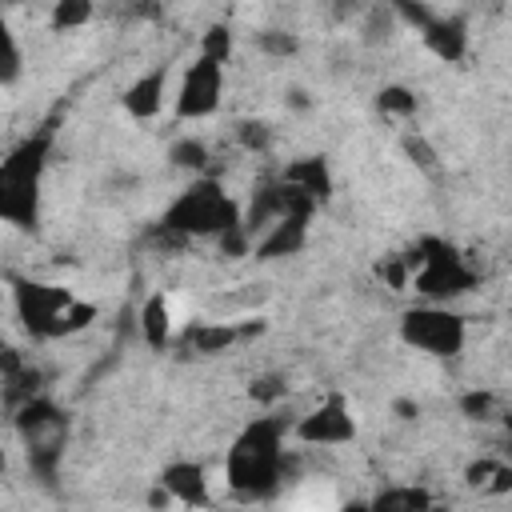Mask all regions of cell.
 Segmentation results:
<instances>
[{
    "mask_svg": "<svg viewBox=\"0 0 512 512\" xmlns=\"http://www.w3.org/2000/svg\"><path fill=\"white\" fill-rule=\"evenodd\" d=\"M288 440H292V420L280 412L252 416L228 444L224 452V484L236 500L264 504L276 500L284 488L288 472Z\"/></svg>",
    "mask_w": 512,
    "mask_h": 512,
    "instance_id": "6da1fadb",
    "label": "cell"
},
{
    "mask_svg": "<svg viewBox=\"0 0 512 512\" xmlns=\"http://www.w3.org/2000/svg\"><path fill=\"white\" fill-rule=\"evenodd\" d=\"M56 128L44 124L16 140L0 156V224L16 232H36L44 216V176L52 164Z\"/></svg>",
    "mask_w": 512,
    "mask_h": 512,
    "instance_id": "7a4b0ae2",
    "label": "cell"
},
{
    "mask_svg": "<svg viewBox=\"0 0 512 512\" xmlns=\"http://www.w3.org/2000/svg\"><path fill=\"white\" fill-rule=\"evenodd\" d=\"M236 224H240V200L224 188V180L196 176L168 200V208L152 224V240L180 248L188 240H216Z\"/></svg>",
    "mask_w": 512,
    "mask_h": 512,
    "instance_id": "3957f363",
    "label": "cell"
},
{
    "mask_svg": "<svg viewBox=\"0 0 512 512\" xmlns=\"http://www.w3.org/2000/svg\"><path fill=\"white\" fill-rule=\"evenodd\" d=\"M12 428H16V440L24 448L32 480L40 488H56L60 468H64V452H68V440H72L68 408H60L52 396L36 392V396H28L24 404L12 408Z\"/></svg>",
    "mask_w": 512,
    "mask_h": 512,
    "instance_id": "277c9868",
    "label": "cell"
},
{
    "mask_svg": "<svg viewBox=\"0 0 512 512\" xmlns=\"http://www.w3.org/2000/svg\"><path fill=\"white\" fill-rule=\"evenodd\" d=\"M8 284H12L16 320L24 324V332L32 340L76 336L96 320V304L80 300L64 284H48V280H32V276H12Z\"/></svg>",
    "mask_w": 512,
    "mask_h": 512,
    "instance_id": "5b68a950",
    "label": "cell"
},
{
    "mask_svg": "<svg viewBox=\"0 0 512 512\" xmlns=\"http://www.w3.org/2000/svg\"><path fill=\"white\" fill-rule=\"evenodd\" d=\"M408 260H412V284L408 288L420 296V304H448L452 308L456 300H464L480 288V272L448 240L424 236V240H416Z\"/></svg>",
    "mask_w": 512,
    "mask_h": 512,
    "instance_id": "8992f818",
    "label": "cell"
},
{
    "mask_svg": "<svg viewBox=\"0 0 512 512\" xmlns=\"http://www.w3.org/2000/svg\"><path fill=\"white\" fill-rule=\"evenodd\" d=\"M400 344L432 356V360H456L468 344V320L448 304H412L400 312Z\"/></svg>",
    "mask_w": 512,
    "mask_h": 512,
    "instance_id": "52a82bcc",
    "label": "cell"
},
{
    "mask_svg": "<svg viewBox=\"0 0 512 512\" xmlns=\"http://www.w3.org/2000/svg\"><path fill=\"white\" fill-rule=\"evenodd\" d=\"M224 100V64L208 56H192L180 68L176 92H172V116L176 120H208Z\"/></svg>",
    "mask_w": 512,
    "mask_h": 512,
    "instance_id": "ba28073f",
    "label": "cell"
},
{
    "mask_svg": "<svg viewBox=\"0 0 512 512\" xmlns=\"http://www.w3.org/2000/svg\"><path fill=\"white\" fill-rule=\"evenodd\" d=\"M356 436H360V424H356V416L340 392L324 396L316 408H308L304 416L292 420V440L308 444V448H344Z\"/></svg>",
    "mask_w": 512,
    "mask_h": 512,
    "instance_id": "9c48e42d",
    "label": "cell"
},
{
    "mask_svg": "<svg viewBox=\"0 0 512 512\" xmlns=\"http://www.w3.org/2000/svg\"><path fill=\"white\" fill-rule=\"evenodd\" d=\"M152 484H160L172 504H184V508H212V480H208V472H204L200 460H184V456H180V460H168V464L156 472Z\"/></svg>",
    "mask_w": 512,
    "mask_h": 512,
    "instance_id": "30bf717a",
    "label": "cell"
},
{
    "mask_svg": "<svg viewBox=\"0 0 512 512\" xmlns=\"http://www.w3.org/2000/svg\"><path fill=\"white\" fill-rule=\"evenodd\" d=\"M168 80H172V68L160 60V64H152V68H144L124 92H120V108H124V116H132V120H156L160 112H164V100H168Z\"/></svg>",
    "mask_w": 512,
    "mask_h": 512,
    "instance_id": "8fae6325",
    "label": "cell"
},
{
    "mask_svg": "<svg viewBox=\"0 0 512 512\" xmlns=\"http://www.w3.org/2000/svg\"><path fill=\"white\" fill-rule=\"evenodd\" d=\"M264 324H236V320H196L184 328L180 344L196 356H224L232 352L240 340H248L252 332H260Z\"/></svg>",
    "mask_w": 512,
    "mask_h": 512,
    "instance_id": "7c38bea8",
    "label": "cell"
},
{
    "mask_svg": "<svg viewBox=\"0 0 512 512\" xmlns=\"http://www.w3.org/2000/svg\"><path fill=\"white\" fill-rule=\"evenodd\" d=\"M276 176H280L284 184H292L300 196H308L316 208H320V204H328V200H332V192H336V176H332V164H328V156H320V152L288 160V164H284Z\"/></svg>",
    "mask_w": 512,
    "mask_h": 512,
    "instance_id": "4fadbf2b",
    "label": "cell"
},
{
    "mask_svg": "<svg viewBox=\"0 0 512 512\" xmlns=\"http://www.w3.org/2000/svg\"><path fill=\"white\" fill-rule=\"evenodd\" d=\"M420 40H424V48L436 56V60H444V64H460L464 56H468V20L460 16V12H436L424 28H420Z\"/></svg>",
    "mask_w": 512,
    "mask_h": 512,
    "instance_id": "5bb4252c",
    "label": "cell"
},
{
    "mask_svg": "<svg viewBox=\"0 0 512 512\" xmlns=\"http://www.w3.org/2000/svg\"><path fill=\"white\" fill-rule=\"evenodd\" d=\"M308 228H312V220H304V216H284V220H276L272 228H264V232L252 240V260L272 264V260L300 256V252L308 248Z\"/></svg>",
    "mask_w": 512,
    "mask_h": 512,
    "instance_id": "9a60e30c",
    "label": "cell"
},
{
    "mask_svg": "<svg viewBox=\"0 0 512 512\" xmlns=\"http://www.w3.org/2000/svg\"><path fill=\"white\" fill-rule=\"evenodd\" d=\"M136 324H140V340L152 348V352H168L172 348V308L160 292H152L140 312H136Z\"/></svg>",
    "mask_w": 512,
    "mask_h": 512,
    "instance_id": "2e32d148",
    "label": "cell"
},
{
    "mask_svg": "<svg viewBox=\"0 0 512 512\" xmlns=\"http://www.w3.org/2000/svg\"><path fill=\"white\" fill-rule=\"evenodd\" d=\"M168 164L176 172H188V180L196 176H212V148L200 136H176L168 144Z\"/></svg>",
    "mask_w": 512,
    "mask_h": 512,
    "instance_id": "e0dca14e",
    "label": "cell"
},
{
    "mask_svg": "<svg viewBox=\"0 0 512 512\" xmlns=\"http://www.w3.org/2000/svg\"><path fill=\"white\" fill-rule=\"evenodd\" d=\"M428 508H432V492L416 484H392L368 496V512H428Z\"/></svg>",
    "mask_w": 512,
    "mask_h": 512,
    "instance_id": "ac0fdd59",
    "label": "cell"
},
{
    "mask_svg": "<svg viewBox=\"0 0 512 512\" xmlns=\"http://www.w3.org/2000/svg\"><path fill=\"white\" fill-rule=\"evenodd\" d=\"M400 152H404V160H408L420 176H428V180H440V176H444V160H440L436 144H432L424 132H404V136H400Z\"/></svg>",
    "mask_w": 512,
    "mask_h": 512,
    "instance_id": "d6986e66",
    "label": "cell"
},
{
    "mask_svg": "<svg viewBox=\"0 0 512 512\" xmlns=\"http://www.w3.org/2000/svg\"><path fill=\"white\" fill-rule=\"evenodd\" d=\"M20 76H24V48H20L16 28L0 16V88L20 84Z\"/></svg>",
    "mask_w": 512,
    "mask_h": 512,
    "instance_id": "ffe728a7",
    "label": "cell"
},
{
    "mask_svg": "<svg viewBox=\"0 0 512 512\" xmlns=\"http://www.w3.org/2000/svg\"><path fill=\"white\" fill-rule=\"evenodd\" d=\"M232 136H236V144H240L244 152H252V156H268L272 144H276V128H272L268 120H260V116H244V120H236Z\"/></svg>",
    "mask_w": 512,
    "mask_h": 512,
    "instance_id": "44dd1931",
    "label": "cell"
},
{
    "mask_svg": "<svg viewBox=\"0 0 512 512\" xmlns=\"http://www.w3.org/2000/svg\"><path fill=\"white\" fill-rule=\"evenodd\" d=\"M396 16H392V4H372V8H364V20H360V40L364 44H388L392 36H396Z\"/></svg>",
    "mask_w": 512,
    "mask_h": 512,
    "instance_id": "7402d4cb",
    "label": "cell"
},
{
    "mask_svg": "<svg viewBox=\"0 0 512 512\" xmlns=\"http://www.w3.org/2000/svg\"><path fill=\"white\" fill-rule=\"evenodd\" d=\"M252 44L268 60H288V56L300 52V36L288 32V28H260V32H252Z\"/></svg>",
    "mask_w": 512,
    "mask_h": 512,
    "instance_id": "603a6c76",
    "label": "cell"
},
{
    "mask_svg": "<svg viewBox=\"0 0 512 512\" xmlns=\"http://www.w3.org/2000/svg\"><path fill=\"white\" fill-rule=\"evenodd\" d=\"M92 16H96V8L88 0H56L52 12H48V24H52V32H76Z\"/></svg>",
    "mask_w": 512,
    "mask_h": 512,
    "instance_id": "cb8c5ba5",
    "label": "cell"
},
{
    "mask_svg": "<svg viewBox=\"0 0 512 512\" xmlns=\"http://www.w3.org/2000/svg\"><path fill=\"white\" fill-rule=\"evenodd\" d=\"M376 108H380L384 116H392V120H408V116H416L420 100H416V92L404 88V84H384V88L376 92Z\"/></svg>",
    "mask_w": 512,
    "mask_h": 512,
    "instance_id": "d4e9b609",
    "label": "cell"
},
{
    "mask_svg": "<svg viewBox=\"0 0 512 512\" xmlns=\"http://www.w3.org/2000/svg\"><path fill=\"white\" fill-rule=\"evenodd\" d=\"M232 48H236L232 28H228V24H212V28L200 32L196 56H208V60H216V64H228V60H232Z\"/></svg>",
    "mask_w": 512,
    "mask_h": 512,
    "instance_id": "484cf974",
    "label": "cell"
},
{
    "mask_svg": "<svg viewBox=\"0 0 512 512\" xmlns=\"http://www.w3.org/2000/svg\"><path fill=\"white\" fill-rule=\"evenodd\" d=\"M284 396H288V384H284L280 372H264V376H256V380L248 384V400L260 404V408H272V404L284 400Z\"/></svg>",
    "mask_w": 512,
    "mask_h": 512,
    "instance_id": "4316f807",
    "label": "cell"
},
{
    "mask_svg": "<svg viewBox=\"0 0 512 512\" xmlns=\"http://www.w3.org/2000/svg\"><path fill=\"white\" fill-rule=\"evenodd\" d=\"M376 272H380V280H384L392 292H404V288L412 284V260H408V252H392V256H384Z\"/></svg>",
    "mask_w": 512,
    "mask_h": 512,
    "instance_id": "83f0119b",
    "label": "cell"
},
{
    "mask_svg": "<svg viewBox=\"0 0 512 512\" xmlns=\"http://www.w3.org/2000/svg\"><path fill=\"white\" fill-rule=\"evenodd\" d=\"M460 412H464L468 420H492V416H496V396H492L488 388H468V392L460 396Z\"/></svg>",
    "mask_w": 512,
    "mask_h": 512,
    "instance_id": "f1b7e54d",
    "label": "cell"
},
{
    "mask_svg": "<svg viewBox=\"0 0 512 512\" xmlns=\"http://www.w3.org/2000/svg\"><path fill=\"white\" fill-rule=\"evenodd\" d=\"M216 248H220L224 260H248V256H252V236L236 224V228H228L224 236H216Z\"/></svg>",
    "mask_w": 512,
    "mask_h": 512,
    "instance_id": "f546056e",
    "label": "cell"
},
{
    "mask_svg": "<svg viewBox=\"0 0 512 512\" xmlns=\"http://www.w3.org/2000/svg\"><path fill=\"white\" fill-rule=\"evenodd\" d=\"M496 468H500V464H496V460H480V464H472V468H468V472H464V476H468V484H472V488H476V484H484V480H488V476H496Z\"/></svg>",
    "mask_w": 512,
    "mask_h": 512,
    "instance_id": "4dcf8cb0",
    "label": "cell"
},
{
    "mask_svg": "<svg viewBox=\"0 0 512 512\" xmlns=\"http://www.w3.org/2000/svg\"><path fill=\"white\" fill-rule=\"evenodd\" d=\"M168 508H172L168 492H164L160 484H152V488H148V512H168Z\"/></svg>",
    "mask_w": 512,
    "mask_h": 512,
    "instance_id": "1f68e13d",
    "label": "cell"
},
{
    "mask_svg": "<svg viewBox=\"0 0 512 512\" xmlns=\"http://www.w3.org/2000/svg\"><path fill=\"white\" fill-rule=\"evenodd\" d=\"M392 412H396L400 420H416V416H420V404H416V400H396Z\"/></svg>",
    "mask_w": 512,
    "mask_h": 512,
    "instance_id": "d6a6232c",
    "label": "cell"
},
{
    "mask_svg": "<svg viewBox=\"0 0 512 512\" xmlns=\"http://www.w3.org/2000/svg\"><path fill=\"white\" fill-rule=\"evenodd\" d=\"M288 104H292V108H300V112H304V108H312V100H308V92H304V88H292V92H288Z\"/></svg>",
    "mask_w": 512,
    "mask_h": 512,
    "instance_id": "836d02e7",
    "label": "cell"
},
{
    "mask_svg": "<svg viewBox=\"0 0 512 512\" xmlns=\"http://www.w3.org/2000/svg\"><path fill=\"white\" fill-rule=\"evenodd\" d=\"M340 512H368V500H348L340 504Z\"/></svg>",
    "mask_w": 512,
    "mask_h": 512,
    "instance_id": "e575fe53",
    "label": "cell"
},
{
    "mask_svg": "<svg viewBox=\"0 0 512 512\" xmlns=\"http://www.w3.org/2000/svg\"><path fill=\"white\" fill-rule=\"evenodd\" d=\"M4 464H8V460H4V452H0V472H4Z\"/></svg>",
    "mask_w": 512,
    "mask_h": 512,
    "instance_id": "d590c367",
    "label": "cell"
}]
</instances>
